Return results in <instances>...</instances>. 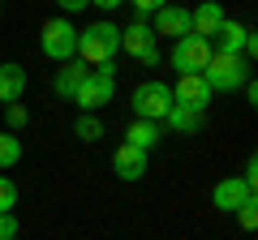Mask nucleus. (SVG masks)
Wrapping results in <instances>:
<instances>
[{"label": "nucleus", "instance_id": "obj_19", "mask_svg": "<svg viewBox=\"0 0 258 240\" xmlns=\"http://www.w3.org/2000/svg\"><path fill=\"white\" fill-rule=\"evenodd\" d=\"M13 206H18V185L9 176H0V214H13Z\"/></svg>", "mask_w": 258, "mask_h": 240}, {"label": "nucleus", "instance_id": "obj_23", "mask_svg": "<svg viewBox=\"0 0 258 240\" xmlns=\"http://www.w3.org/2000/svg\"><path fill=\"white\" fill-rule=\"evenodd\" d=\"M129 5H134L138 13H155V9H164L168 0H129Z\"/></svg>", "mask_w": 258, "mask_h": 240}, {"label": "nucleus", "instance_id": "obj_12", "mask_svg": "<svg viewBox=\"0 0 258 240\" xmlns=\"http://www.w3.org/2000/svg\"><path fill=\"white\" fill-rule=\"evenodd\" d=\"M224 22H228V13H224L220 0H203V5L189 13V30H194L198 39H215V30H220Z\"/></svg>", "mask_w": 258, "mask_h": 240}, {"label": "nucleus", "instance_id": "obj_24", "mask_svg": "<svg viewBox=\"0 0 258 240\" xmlns=\"http://www.w3.org/2000/svg\"><path fill=\"white\" fill-rule=\"evenodd\" d=\"M56 5H60V9H64V13H82V9H86V5H91V0H56Z\"/></svg>", "mask_w": 258, "mask_h": 240}, {"label": "nucleus", "instance_id": "obj_6", "mask_svg": "<svg viewBox=\"0 0 258 240\" xmlns=\"http://www.w3.org/2000/svg\"><path fill=\"white\" fill-rule=\"evenodd\" d=\"M211 39H198V35H185V39H176L172 43V69L176 73H203L207 69V60H211Z\"/></svg>", "mask_w": 258, "mask_h": 240}, {"label": "nucleus", "instance_id": "obj_11", "mask_svg": "<svg viewBox=\"0 0 258 240\" xmlns=\"http://www.w3.org/2000/svg\"><path fill=\"white\" fill-rule=\"evenodd\" d=\"M147 150H138V146H129V142H120L116 146V155H112V172L120 176V180H142L147 176Z\"/></svg>", "mask_w": 258, "mask_h": 240}, {"label": "nucleus", "instance_id": "obj_8", "mask_svg": "<svg viewBox=\"0 0 258 240\" xmlns=\"http://www.w3.org/2000/svg\"><path fill=\"white\" fill-rule=\"evenodd\" d=\"M172 103H181V107H189V111H198V116H203V111L211 107V86L203 82V73H176Z\"/></svg>", "mask_w": 258, "mask_h": 240}, {"label": "nucleus", "instance_id": "obj_13", "mask_svg": "<svg viewBox=\"0 0 258 240\" xmlns=\"http://www.w3.org/2000/svg\"><path fill=\"white\" fill-rule=\"evenodd\" d=\"M22 94H26V69L22 65H0V103L9 107V103H22Z\"/></svg>", "mask_w": 258, "mask_h": 240}, {"label": "nucleus", "instance_id": "obj_2", "mask_svg": "<svg viewBox=\"0 0 258 240\" xmlns=\"http://www.w3.org/2000/svg\"><path fill=\"white\" fill-rule=\"evenodd\" d=\"M203 82L211 86V94L215 90H241V86L249 82V60L245 56H228V52H211V60H207V69H203Z\"/></svg>", "mask_w": 258, "mask_h": 240}, {"label": "nucleus", "instance_id": "obj_14", "mask_svg": "<svg viewBox=\"0 0 258 240\" xmlns=\"http://www.w3.org/2000/svg\"><path fill=\"white\" fill-rule=\"evenodd\" d=\"M86 73H91V69H86L82 65V60H78V56H74V60H64V65H60V73H56V94H60V99H74V94H78V86H82L86 82Z\"/></svg>", "mask_w": 258, "mask_h": 240}, {"label": "nucleus", "instance_id": "obj_18", "mask_svg": "<svg viewBox=\"0 0 258 240\" xmlns=\"http://www.w3.org/2000/svg\"><path fill=\"white\" fill-rule=\"evenodd\" d=\"M74 133H78L82 142H99V138H103V120L95 116V111H82L78 125H74Z\"/></svg>", "mask_w": 258, "mask_h": 240}, {"label": "nucleus", "instance_id": "obj_7", "mask_svg": "<svg viewBox=\"0 0 258 240\" xmlns=\"http://www.w3.org/2000/svg\"><path fill=\"white\" fill-rule=\"evenodd\" d=\"M129 103H134V111H138V120H159V125H164L168 107H172V86H164V82H142Z\"/></svg>", "mask_w": 258, "mask_h": 240}, {"label": "nucleus", "instance_id": "obj_1", "mask_svg": "<svg viewBox=\"0 0 258 240\" xmlns=\"http://www.w3.org/2000/svg\"><path fill=\"white\" fill-rule=\"evenodd\" d=\"M116 52H120V26L112 22H95V26L78 30V60L86 69H99V65H116Z\"/></svg>", "mask_w": 258, "mask_h": 240}, {"label": "nucleus", "instance_id": "obj_16", "mask_svg": "<svg viewBox=\"0 0 258 240\" xmlns=\"http://www.w3.org/2000/svg\"><path fill=\"white\" fill-rule=\"evenodd\" d=\"M164 125H168V129H176V133H198V129H203V116L189 111V107H181V103H172L168 116H164Z\"/></svg>", "mask_w": 258, "mask_h": 240}, {"label": "nucleus", "instance_id": "obj_22", "mask_svg": "<svg viewBox=\"0 0 258 240\" xmlns=\"http://www.w3.org/2000/svg\"><path fill=\"white\" fill-rule=\"evenodd\" d=\"M0 240H18V219L13 214H0Z\"/></svg>", "mask_w": 258, "mask_h": 240}, {"label": "nucleus", "instance_id": "obj_10", "mask_svg": "<svg viewBox=\"0 0 258 240\" xmlns=\"http://www.w3.org/2000/svg\"><path fill=\"white\" fill-rule=\"evenodd\" d=\"M155 39L164 35V39H185V35H194L189 30V9H181V5H164V9H155Z\"/></svg>", "mask_w": 258, "mask_h": 240}, {"label": "nucleus", "instance_id": "obj_5", "mask_svg": "<svg viewBox=\"0 0 258 240\" xmlns=\"http://www.w3.org/2000/svg\"><path fill=\"white\" fill-rule=\"evenodd\" d=\"M120 52H129V60H142V65H159V39L147 22H129L120 30Z\"/></svg>", "mask_w": 258, "mask_h": 240}, {"label": "nucleus", "instance_id": "obj_21", "mask_svg": "<svg viewBox=\"0 0 258 240\" xmlns=\"http://www.w3.org/2000/svg\"><path fill=\"white\" fill-rule=\"evenodd\" d=\"M254 206H258V202H245V206L237 210V219H241V227H245V231L258 227V210H254Z\"/></svg>", "mask_w": 258, "mask_h": 240}, {"label": "nucleus", "instance_id": "obj_9", "mask_svg": "<svg viewBox=\"0 0 258 240\" xmlns=\"http://www.w3.org/2000/svg\"><path fill=\"white\" fill-rule=\"evenodd\" d=\"M245 202H254V189L241 180V176H228V180H220V185L211 189V206L224 214H237Z\"/></svg>", "mask_w": 258, "mask_h": 240}, {"label": "nucleus", "instance_id": "obj_4", "mask_svg": "<svg viewBox=\"0 0 258 240\" xmlns=\"http://www.w3.org/2000/svg\"><path fill=\"white\" fill-rule=\"evenodd\" d=\"M39 47H43L47 60H56V65H64V60H74L78 52V30L69 18H52L43 22V30H39Z\"/></svg>", "mask_w": 258, "mask_h": 240}, {"label": "nucleus", "instance_id": "obj_25", "mask_svg": "<svg viewBox=\"0 0 258 240\" xmlns=\"http://www.w3.org/2000/svg\"><path fill=\"white\" fill-rule=\"evenodd\" d=\"M91 5H99V9H120L125 0H91Z\"/></svg>", "mask_w": 258, "mask_h": 240}, {"label": "nucleus", "instance_id": "obj_20", "mask_svg": "<svg viewBox=\"0 0 258 240\" xmlns=\"http://www.w3.org/2000/svg\"><path fill=\"white\" fill-rule=\"evenodd\" d=\"M5 120H9V133H18V129L30 125V111L22 107V103H9V107H5Z\"/></svg>", "mask_w": 258, "mask_h": 240}, {"label": "nucleus", "instance_id": "obj_3", "mask_svg": "<svg viewBox=\"0 0 258 240\" xmlns=\"http://www.w3.org/2000/svg\"><path fill=\"white\" fill-rule=\"evenodd\" d=\"M112 94H116V65H99V69L86 73L82 86H78L74 103L82 111H99V107H108V103H112Z\"/></svg>", "mask_w": 258, "mask_h": 240}, {"label": "nucleus", "instance_id": "obj_15", "mask_svg": "<svg viewBox=\"0 0 258 240\" xmlns=\"http://www.w3.org/2000/svg\"><path fill=\"white\" fill-rule=\"evenodd\" d=\"M125 142L138 146V150H151V146L164 142V125H159V120H134V125L125 129Z\"/></svg>", "mask_w": 258, "mask_h": 240}, {"label": "nucleus", "instance_id": "obj_17", "mask_svg": "<svg viewBox=\"0 0 258 240\" xmlns=\"http://www.w3.org/2000/svg\"><path fill=\"white\" fill-rule=\"evenodd\" d=\"M22 163V138L18 133H0V167H18Z\"/></svg>", "mask_w": 258, "mask_h": 240}]
</instances>
